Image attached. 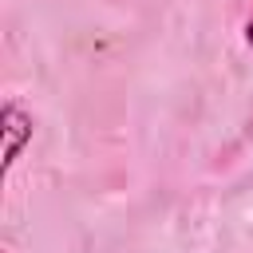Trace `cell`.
Masks as SVG:
<instances>
[{
	"mask_svg": "<svg viewBox=\"0 0 253 253\" xmlns=\"http://www.w3.org/2000/svg\"><path fill=\"white\" fill-rule=\"evenodd\" d=\"M0 130H4V162H0V174L8 178L12 166L20 162L24 146L32 142V115H28L16 99H8V103L0 107Z\"/></svg>",
	"mask_w": 253,
	"mask_h": 253,
	"instance_id": "1",
	"label": "cell"
},
{
	"mask_svg": "<svg viewBox=\"0 0 253 253\" xmlns=\"http://www.w3.org/2000/svg\"><path fill=\"white\" fill-rule=\"evenodd\" d=\"M245 43L253 47V12H249V20H245Z\"/></svg>",
	"mask_w": 253,
	"mask_h": 253,
	"instance_id": "2",
	"label": "cell"
},
{
	"mask_svg": "<svg viewBox=\"0 0 253 253\" xmlns=\"http://www.w3.org/2000/svg\"><path fill=\"white\" fill-rule=\"evenodd\" d=\"M4 253H12V249H4Z\"/></svg>",
	"mask_w": 253,
	"mask_h": 253,
	"instance_id": "3",
	"label": "cell"
}]
</instances>
